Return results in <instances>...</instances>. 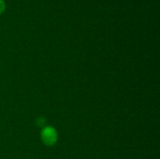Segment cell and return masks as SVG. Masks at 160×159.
Listing matches in <instances>:
<instances>
[{"mask_svg": "<svg viewBox=\"0 0 160 159\" xmlns=\"http://www.w3.org/2000/svg\"><path fill=\"white\" fill-rule=\"evenodd\" d=\"M41 139L46 145H53L57 141V133L52 127H45L41 132Z\"/></svg>", "mask_w": 160, "mask_h": 159, "instance_id": "obj_1", "label": "cell"}, {"mask_svg": "<svg viewBox=\"0 0 160 159\" xmlns=\"http://www.w3.org/2000/svg\"><path fill=\"white\" fill-rule=\"evenodd\" d=\"M5 8H6V5H5L4 0H0V14L4 12Z\"/></svg>", "mask_w": 160, "mask_h": 159, "instance_id": "obj_2", "label": "cell"}]
</instances>
